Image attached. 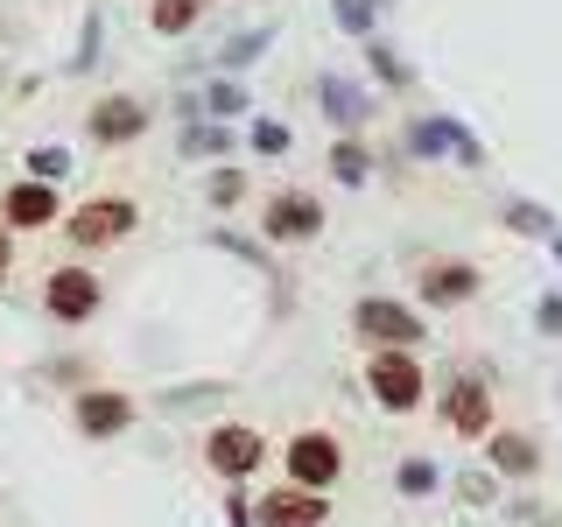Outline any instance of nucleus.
<instances>
[{
  "instance_id": "f257e3e1",
  "label": "nucleus",
  "mask_w": 562,
  "mask_h": 527,
  "mask_svg": "<svg viewBox=\"0 0 562 527\" xmlns=\"http://www.w3.org/2000/svg\"><path fill=\"white\" fill-rule=\"evenodd\" d=\"M127 233H134V204H127V198H92V204L70 211V225H64V239L85 246V254H92V246L127 239Z\"/></svg>"
},
{
  "instance_id": "f03ea898",
  "label": "nucleus",
  "mask_w": 562,
  "mask_h": 527,
  "mask_svg": "<svg viewBox=\"0 0 562 527\" xmlns=\"http://www.w3.org/2000/svg\"><path fill=\"white\" fill-rule=\"evenodd\" d=\"M43 310L57 316V324H85V316L99 310V281H92V268H57L43 281Z\"/></svg>"
},
{
  "instance_id": "7ed1b4c3",
  "label": "nucleus",
  "mask_w": 562,
  "mask_h": 527,
  "mask_svg": "<svg viewBox=\"0 0 562 527\" xmlns=\"http://www.w3.org/2000/svg\"><path fill=\"white\" fill-rule=\"evenodd\" d=\"M260 436L254 429H239V422H225V429H211L204 436V457H211V471H225V479H246V471L260 464Z\"/></svg>"
},
{
  "instance_id": "20e7f679",
  "label": "nucleus",
  "mask_w": 562,
  "mask_h": 527,
  "mask_svg": "<svg viewBox=\"0 0 562 527\" xmlns=\"http://www.w3.org/2000/svg\"><path fill=\"white\" fill-rule=\"evenodd\" d=\"M0 225H22V233H35V225H57V183H14L8 198H0Z\"/></svg>"
},
{
  "instance_id": "39448f33",
  "label": "nucleus",
  "mask_w": 562,
  "mask_h": 527,
  "mask_svg": "<svg viewBox=\"0 0 562 527\" xmlns=\"http://www.w3.org/2000/svg\"><path fill=\"white\" fill-rule=\"evenodd\" d=\"M70 415H78V429H85V436H120V429L134 422V401H127V394H113V386H85Z\"/></svg>"
},
{
  "instance_id": "423d86ee",
  "label": "nucleus",
  "mask_w": 562,
  "mask_h": 527,
  "mask_svg": "<svg viewBox=\"0 0 562 527\" xmlns=\"http://www.w3.org/2000/svg\"><path fill=\"white\" fill-rule=\"evenodd\" d=\"M148 134V113H140L134 99H99L92 105V141H105V148H127V141Z\"/></svg>"
},
{
  "instance_id": "0eeeda50",
  "label": "nucleus",
  "mask_w": 562,
  "mask_h": 527,
  "mask_svg": "<svg viewBox=\"0 0 562 527\" xmlns=\"http://www.w3.org/2000/svg\"><path fill=\"white\" fill-rule=\"evenodd\" d=\"M289 471H295V479H303L310 492L316 485H330V479H338V444H330V436H295V444H289Z\"/></svg>"
},
{
  "instance_id": "6e6552de",
  "label": "nucleus",
  "mask_w": 562,
  "mask_h": 527,
  "mask_svg": "<svg viewBox=\"0 0 562 527\" xmlns=\"http://www.w3.org/2000/svg\"><path fill=\"white\" fill-rule=\"evenodd\" d=\"M373 394L386 401V408H408V401L422 394V373L401 359V351H380V359H373Z\"/></svg>"
},
{
  "instance_id": "1a4fd4ad",
  "label": "nucleus",
  "mask_w": 562,
  "mask_h": 527,
  "mask_svg": "<svg viewBox=\"0 0 562 527\" xmlns=\"http://www.w3.org/2000/svg\"><path fill=\"white\" fill-rule=\"evenodd\" d=\"M324 520V500L303 485V492H268L260 500V527H316Z\"/></svg>"
},
{
  "instance_id": "9d476101",
  "label": "nucleus",
  "mask_w": 562,
  "mask_h": 527,
  "mask_svg": "<svg viewBox=\"0 0 562 527\" xmlns=\"http://www.w3.org/2000/svg\"><path fill=\"white\" fill-rule=\"evenodd\" d=\"M316 225H324V211H316V198H303V190H289V198L268 204V233L274 239H310Z\"/></svg>"
},
{
  "instance_id": "9b49d317",
  "label": "nucleus",
  "mask_w": 562,
  "mask_h": 527,
  "mask_svg": "<svg viewBox=\"0 0 562 527\" xmlns=\"http://www.w3.org/2000/svg\"><path fill=\"white\" fill-rule=\"evenodd\" d=\"M359 330H366V338H380V345H408L415 338V316L394 310V303H359Z\"/></svg>"
},
{
  "instance_id": "f8f14e48",
  "label": "nucleus",
  "mask_w": 562,
  "mask_h": 527,
  "mask_svg": "<svg viewBox=\"0 0 562 527\" xmlns=\"http://www.w3.org/2000/svg\"><path fill=\"white\" fill-rule=\"evenodd\" d=\"M198 8H204V0H155V8H148V22L162 29V35H183L190 22H198Z\"/></svg>"
},
{
  "instance_id": "ddd939ff",
  "label": "nucleus",
  "mask_w": 562,
  "mask_h": 527,
  "mask_svg": "<svg viewBox=\"0 0 562 527\" xmlns=\"http://www.w3.org/2000/svg\"><path fill=\"white\" fill-rule=\"evenodd\" d=\"M29 176H35V183H64V176H70V155L64 148H35L29 155Z\"/></svg>"
},
{
  "instance_id": "4468645a",
  "label": "nucleus",
  "mask_w": 562,
  "mask_h": 527,
  "mask_svg": "<svg viewBox=\"0 0 562 527\" xmlns=\"http://www.w3.org/2000/svg\"><path fill=\"white\" fill-rule=\"evenodd\" d=\"M457 422H464V429H479V422H485V401H479V386H457Z\"/></svg>"
},
{
  "instance_id": "2eb2a0df",
  "label": "nucleus",
  "mask_w": 562,
  "mask_h": 527,
  "mask_svg": "<svg viewBox=\"0 0 562 527\" xmlns=\"http://www.w3.org/2000/svg\"><path fill=\"white\" fill-rule=\"evenodd\" d=\"M464 289H471L464 268H436V274H429V295H464Z\"/></svg>"
},
{
  "instance_id": "dca6fc26",
  "label": "nucleus",
  "mask_w": 562,
  "mask_h": 527,
  "mask_svg": "<svg viewBox=\"0 0 562 527\" xmlns=\"http://www.w3.org/2000/svg\"><path fill=\"white\" fill-rule=\"evenodd\" d=\"M254 148H268V155H274V148H289V134H281L274 120H260V127H254Z\"/></svg>"
},
{
  "instance_id": "f3484780",
  "label": "nucleus",
  "mask_w": 562,
  "mask_h": 527,
  "mask_svg": "<svg viewBox=\"0 0 562 527\" xmlns=\"http://www.w3.org/2000/svg\"><path fill=\"white\" fill-rule=\"evenodd\" d=\"M211 198H218V204H233V198H239V176H233V169H225V176H211Z\"/></svg>"
},
{
  "instance_id": "a211bd4d",
  "label": "nucleus",
  "mask_w": 562,
  "mask_h": 527,
  "mask_svg": "<svg viewBox=\"0 0 562 527\" xmlns=\"http://www.w3.org/2000/svg\"><path fill=\"white\" fill-rule=\"evenodd\" d=\"M499 464H514V471H527L535 457H527V444H499Z\"/></svg>"
},
{
  "instance_id": "6ab92c4d",
  "label": "nucleus",
  "mask_w": 562,
  "mask_h": 527,
  "mask_svg": "<svg viewBox=\"0 0 562 527\" xmlns=\"http://www.w3.org/2000/svg\"><path fill=\"white\" fill-rule=\"evenodd\" d=\"M8 260H14V246H8V225H0V281H8Z\"/></svg>"
}]
</instances>
